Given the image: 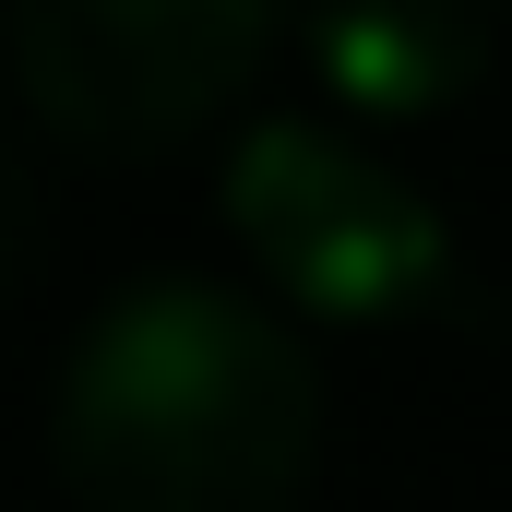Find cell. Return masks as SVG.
Listing matches in <instances>:
<instances>
[{"label":"cell","mask_w":512,"mask_h":512,"mask_svg":"<svg viewBox=\"0 0 512 512\" xmlns=\"http://www.w3.org/2000/svg\"><path fill=\"white\" fill-rule=\"evenodd\" d=\"M48 465L72 512H298L322 465V370L274 310L155 274L72 334Z\"/></svg>","instance_id":"6da1fadb"},{"label":"cell","mask_w":512,"mask_h":512,"mask_svg":"<svg viewBox=\"0 0 512 512\" xmlns=\"http://www.w3.org/2000/svg\"><path fill=\"white\" fill-rule=\"evenodd\" d=\"M227 239L286 286V310L310 322H346V334H382V322H417L441 286H453V227L441 203L382 167L370 143H346L334 120H262L239 131L227 179Z\"/></svg>","instance_id":"7a4b0ae2"},{"label":"cell","mask_w":512,"mask_h":512,"mask_svg":"<svg viewBox=\"0 0 512 512\" xmlns=\"http://www.w3.org/2000/svg\"><path fill=\"white\" fill-rule=\"evenodd\" d=\"M274 48V0H12V72L36 120L96 155L203 131Z\"/></svg>","instance_id":"3957f363"},{"label":"cell","mask_w":512,"mask_h":512,"mask_svg":"<svg viewBox=\"0 0 512 512\" xmlns=\"http://www.w3.org/2000/svg\"><path fill=\"white\" fill-rule=\"evenodd\" d=\"M310 72L346 120H441L489 84V0H310Z\"/></svg>","instance_id":"277c9868"}]
</instances>
